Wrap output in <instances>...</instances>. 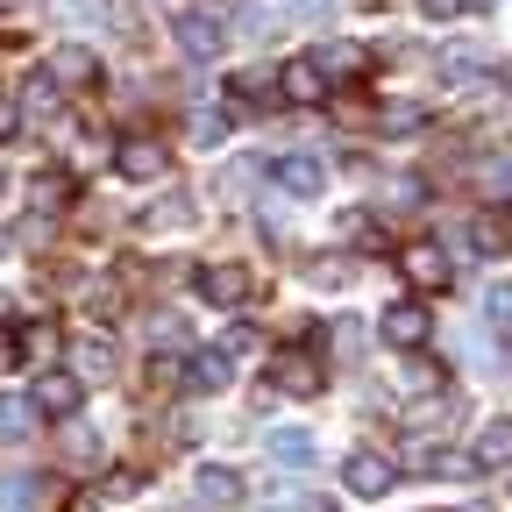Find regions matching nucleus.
<instances>
[{
  "label": "nucleus",
  "mask_w": 512,
  "mask_h": 512,
  "mask_svg": "<svg viewBox=\"0 0 512 512\" xmlns=\"http://www.w3.org/2000/svg\"><path fill=\"white\" fill-rule=\"evenodd\" d=\"M178 43H185V57H214V50L228 43V29H221V0L185 8V15H178Z\"/></svg>",
  "instance_id": "nucleus-1"
},
{
  "label": "nucleus",
  "mask_w": 512,
  "mask_h": 512,
  "mask_svg": "<svg viewBox=\"0 0 512 512\" xmlns=\"http://www.w3.org/2000/svg\"><path fill=\"white\" fill-rule=\"evenodd\" d=\"M377 335L392 342V349H420V342L434 335V313L413 306V299H399V306H384V313H377Z\"/></svg>",
  "instance_id": "nucleus-2"
},
{
  "label": "nucleus",
  "mask_w": 512,
  "mask_h": 512,
  "mask_svg": "<svg viewBox=\"0 0 512 512\" xmlns=\"http://www.w3.org/2000/svg\"><path fill=\"white\" fill-rule=\"evenodd\" d=\"M29 399H36L50 420H72V413H79V399H86V377H79V370H43Z\"/></svg>",
  "instance_id": "nucleus-3"
},
{
  "label": "nucleus",
  "mask_w": 512,
  "mask_h": 512,
  "mask_svg": "<svg viewBox=\"0 0 512 512\" xmlns=\"http://www.w3.org/2000/svg\"><path fill=\"white\" fill-rule=\"evenodd\" d=\"M342 477H349V491H356V498H384V491L399 484L392 456H377V448H356V456L342 463Z\"/></svg>",
  "instance_id": "nucleus-4"
},
{
  "label": "nucleus",
  "mask_w": 512,
  "mask_h": 512,
  "mask_svg": "<svg viewBox=\"0 0 512 512\" xmlns=\"http://www.w3.org/2000/svg\"><path fill=\"white\" fill-rule=\"evenodd\" d=\"M114 171H121V178H136V185H150V178H164V171H171V150H164V143H150V136H128V143L114 150Z\"/></svg>",
  "instance_id": "nucleus-5"
},
{
  "label": "nucleus",
  "mask_w": 512,
  "mask_h": 512,
  "mask_svg": "<svg viewBox=\"0 0 512 512\" xmlns=\"http://www.w3.org/2000/svg\"><path fill=\"white\" fill-rule=\"evenodd\" d=\"M271 392H285V399H313V392H320V363H313L306 349H285V356L271 363Z\"/></svg>",
  "instance_id": "nucleus-6"
},
{
  "label": "nucleus",
  "mask_w": 512,
  "mask_h": 512,
  "mask_svg": "<svg viewBox=\"0 0 512 512\" xmlns=\"http://www.w3.org/2000/svg\"><path fill=\"white\" fill-rule=\"evenodd\" d=\"M328 86H335V79H328V72H320V64H313V57H292V64H285V72H278V93H285L292 107H320V93H328Z\"/></svg>",
  "instance_id": "nucleus-7"
},
{
  "label": "nucleus",
  "mask_w": 512,
  "mask_h": 512,
  "mask_svg": "<svg viewBox=\"0 0 512 512\" xmlns=\"http://www.w3.org/2000/svg\"><path fill=\"white\" fill-rule=\"evenodd\" d=\"M249 285H256V278H249L242 264H207V271H200V299H207V306H242Z\"/></svg>",
  "instance_id": "nucleus-8"
},
{
  "label": "nucleus",
  "mask_w": 512,
  "mask_h": 512,
  "mask_svg": "<svg viewBox=\"0 0 512 512\" xmlns=\"http://www.w3.org/2000/svg\"><path fill=\"white\" fill-rule=\"evenodd\" d=\"M192 498H200L207 512H235V505H242V477L221 470V463H207L200 477H192Z\"/></svg>",
  "instance_id": "nucleus-9"
},
{
  "label": "nucleus",
  "mask_w": 512,
  "mask_h": 512,
  "mask_svg": "<svg viewBox=\"0 0 512 512\" xmlns=\"http://www.w3.org/2000/svg\"><path fill=\"white\" fill-rule=\"evenodd\" d=\"M434 72H441V86H477V79L491 72V57L470 50V43H448V50L434 57Z\"/></svg>",
  "instance_id": "nucleus-10"
},
{
  "label": "nucleus",
  "mask_w": 512,
  "mask_h": 512,
  "mask_svg": "<svg viewBox=\"0 0 512 512\" xmlns=\"http://www.w3.org/2000/svg\"><path fill=\"white\" fill-rule=\"evenodd\" d=\"M50 79H57V86H93V79H100V57H93L86 43H57V50H50Z\"/></svg>",
  "instance_id": "nucleus-11"
},
{
  "label": "nucleus",
  "mask_w": 512,
  "mask_h": 512,
  "mask_svg": "<svg viewBox=\"0 0 512 512\" xmlns=\"http://www.w3.org/2000/svg\"><path fill=\"white\" fill-rule=\"evenodd\" d=\"M278 185L292 192V200H313V192H328V164H320V157H285Z\"/></svg>",
  "instance_id": "nucleus-12"
},
{
  "label": "nucleus",
  "mask_w": 512,
  "mask_h": 512,
  "mask_svg": "<svg viewBox=\"0 0 512 512\" xmlns=\"http://www.w3.org/2000/svg\"><path fill=\"white\" fill-rule=\"evenodd\" d=\"M470 456H477V470H505L512 463V420H484L477 441H470Z\"/></svg>",
  "instance_id": "nucleus-13"
},
{
  "label": "nucleus",
  "mask_w": 512,
  "mask_h": 512,
  "mask_svg": "<svg viewBox=\"0 0 512 512\" xmlns=\"http://www.w3.org/2000/svg\"><path fill=\"white\" fill-rule=\"evenodd\" d=\"M399 264H406V278H413V285H427V292H441V285H448V256H441L434 242H413Z\"/></svg>",
  "instance_id": "nucleus-14"
},
{
  "label": "nucleus",
  "mask_w": 512,
  "mask_h": 512,
  "mask_svg": "<svg viewBox=\"0 0 512 512\" xmlns=\"http://www.w3.org/2000/svg\"><path fill=\"white\" fill-rule=\"evenodd\" d=\"M313 64H320L328 79H356L363 64H370V50H363V43H320V50H313Z\"/></svg>",
  "instance_id": "nucleus-15"
},
{
  "label": "nucleus",
  "mask_w": 512,
  "mask_h": 512,
  "mask_svg": "<svg viewBox=\"0 0 512 512\" xmlns=\"http://www.w3.org/2000/svg\"><path fill=\"white\" fill-rule=\"evenodd\" d=\"M72 363H79V377L107 384V377H114V342H107V335H86V342L72 349Z\"/></svg>",
  "instance_id": "nucleus-16"
},
{
  "label": "nucleus",
  "mask_w": 512,
  "mask_h": 512,
  "mask_svg": "<svg viewBox=\"0 0 512 512\" xmlns=\"http://www.w3.org/2000/svg\"><path fill=\"white\" fill-rule=\"evenodd\" d=\"M185 384H192V392H228V356H221V349L192 356V363H185Z\"/></svg>",
  "instance_id": "nucleus-17"
},
{
  "label": "nucleus",
  "mask_w": 512,
  "mask_h": 512,
  "mask_svg": "<svg viewBox=\"0 0 512 512\" xmlns=\"http://www.w3.org/2000/svg\"><path fill=\"white\" fill-rule=\"evenodd\" d=\"M57 93H64V86L50 79V64H43V72H36V79L22 86V114H36V121H50V114H57Z\"/></svg>",
  "instance_id": "nucleus-18"
},
{
  "label": "nucleus",
  "mask_w": 512,
  "mask_h": 512,
  "mask_svg": "<svg viewBox=\"0 0 512 512\" xmlns=\"http://www.w3.org/2000/svg\"><path fill=\"white\" fill-rule=\"evenodd\" d=\"M36 413H43L36 399H15V392H8V399H0V441H22Z\"/></svg>",
  "instance_id": "nucleus-19"
},
{
  "label": "nucleus",
  "mask_w": 512,
  "mask_h": 512,
  "mask_svg": "<svg viewBox=\"0 0 512 512\" xmlns=\"http://www.w3.org/2000/svg\"><path fill=\"white\" fill-rule=\"evenodd\" d=\"M36 207H43V214H64V207H72V178H64V171H43V178H36Z\"/></svg>",
  "instance_id": "nucleus-20"
},
{
  "label": "nucleus",
  "mask_w": 512,
  "mask_h": 512,
  "mask_svg": "<svg viewBox=\"0 0 512 512\" xmlns=\"http://www.w3.org/2000/svg\"><path fill=\"white\" fill-rule=\"evenodd\" d=\"M477 249H484V256H505V249H512V214H484V221H477Z\"/></svg>",
  "instance_id": "nucleus-21"
},
{
  "label": "nucleus",
  "mask_w": 512,
  "mask_h": 512,
  "mask_svg": "<svg viewBox=\"0 0 512 512\" xmlns=\"http://www.w3.org/2000/svg\"><path fill=\"white\" fill-rule=\"evenodd\" d=\"M377 128H392V136H406V128H427V107L392 100V107H377Z\"/></svg>",
  "instance_id": "nucleus-22"
},
{
  "label": "nucleus",
  "mask_w": 512,
  "mask_h": 512,
  "mask_svg": "<svg viewBox=\"0 0 512 512\" xmlns=\"http://www.w3.org/2000/svg\"><path fill=\"white\" fill-rule=\"evenodd\" d=\"M0 512H36V477H0Z\"/></svg>",
  "instance_id": "nucleus-23"
},
{
  "label": "nucleus",
  "mask_w": 512,
  "mask_h": 512,
  "mask_svg": "<svg viewBox=\"0 0 512 512\" xmlns=\"http://www.w3.org/2000/svg\"><path fill=\"white\" fill-rule=\"evenodd\" d=\"M271 456H278V463H306V456H313V441H306L299 427H278V434H271Z\"/></svg>",
  "instance_id": "nucleus-24"
},
{
  "label": "nucleus",
  "mask_w": 512,
  "mask_h": 512,
  "mask_svg": "<svg viewBox=\"0 0 512 512\" xmlns=\"http://www.w3.org/2000/svg\"><path fill=\"white\" fill-rule=\"evenodd\" d=\"M484 320L512 335V285H491V292H484Z\"/></svg>",
  "instance_id": "nucleus-25"
},
{
  "label": "nucleus",
  "mask_w": 512,
  "mask_h": 512,
  "mask_svg": "<svg viewBox=\"0 0 512 512\" xmlns=\"http://www.w3.org/2000/svg\"><path fill=\"white\" fill-rule=\"evenodd\" d=\"M221 136H228V114H214V107H207V114H192V143H200V150H214Z\"/></svg>",
  "instance_id": "nucleus-26"
},
{
  "label": "nucleus",
  "mask_w": 512,
  "mask_h": 512,
  "mask_svg": "<svg viewBox=\"0 0 512 512\" xmlns=\"http://www.w3.org/2000/svg\"><path fill=\"white\" fill-rule=\"evenodd\" d=\"M185 221H192V207H185V200H157V207L143 214V228H185Z\"/></svg>",
  "instance_id": "nucleus-27"
},
{
  "label": "nucleus",
  "mask_w": 512,
  "mask_h": 512,
  "mask_svg": "<svg viewBox=\"0 0 512 512\" xmlns=\"http://www.w3.org/2000/svg\"><path fill=\"white\" fill-rule=\"evenodd\" d=\"M285 15H292V22H313V29H320V22H335V0H285Z\"/></svg>",
  "instance_id": "nucleus-28"
},
{
  "label": "nucleus",
  "mask_w": 512,
  "mask_h": 512,
  "mask_svg": "<svg viewBox=\"0 0 512 512\" xmlns=\"http://www.w3.org/2000/svg\"><path fill=\"white\" fill-rule=\"evenodd\" d=\"M221 356H228V363H242V356H256V328H242V320H235V328L221 335Z\"/></svg>",
  "instance_id": "nucleus-29"
},
{
  "label": "nucleus",
  "mask_w": 512,
  "mask_h": 512,
  "mask_svg": "<svg viewBox=\"0 0 512 512\" xmlns=\"http://www.w3.org/2000/svg\"><path fill=\"white\" fill-rule=\"evenodd\" d=\"M484 192L512 207V164H484Z\"/></svg>",
  "instance_id": "nucleus-30"
},
{
  "label": "nucleus",
  "mask_w": 512,
  "mask_h": 512,
  "mask_svg": "<svg viewBox=\"0 0 512 512\" xmlns=\"http://www.w3.org/2000/svg\"><path fill=\"white\" fill-rule=\"evenodd\" d=\"M235 93H242V100H264V107H271V93H278V86H271L264 72H242V79H235Z\"/></svg>",
  "instance_id": "nucleus-31"
},
{
  "label": "nucleus",
  "mask_w": 512,
  "mask_h": 512,
  "mask_svg": "<svg viewBox=\"0 0 512 512\" xmlns=\"http://www.w3.org/2000/svg\"><path fill=\"white\" fill-rule=\"evenodd\" d=\"M463 8H470V0H420V15H427V22H456Z\"/></svg>",
  "instance_id": "nucleus-32"
},
{
  "label": "nucleus",
  "mask_w": 512,
  "mask_h": 512,
  "mask_svg": "<svg viewBox=\"0 0 512 512\" xmlns=\"http://www.w3.org/2000/svg\"><path fill=\"white\" fill-rule=\"evenodd\" d=\"M15 128H22V100H0V143H8Z\"/></svg>",
  "instance_id": "nucleus-33"
},
{
  "label": "nucleus",
  "mask_w": 512,
  "mask_h": 512,
  "mask_svg": "<svg viewBox=\"0 0 512 512\" xmlns=\"http://www.w3.org/2000/svg\"><path fill=\"white\" fill-rule=\"evenodd\" d=\"M15 356H22V342H15L8 328H0V370H15Z\"/></svg>",
  "instance_id": "nucleus-34"
},
{
  "label": "nucleus",
  "mask_w": 512,
  "mask_h": 512,
  "mask_svg": "<svg viewBox=\"0 0 512 512\" xmlns=\"http://www.w3.org/2000/svg\"><path fill=\"white\" fill-rule=\"evenodd\" d=\"M463 512H491V505H463Z\"/></svg>",
  "instance_id": "nucleus-35"
},
{
  "label": "nucleus",
  "mask_w": 512,
  "mask_h": 512,
  "mask_svg": "<svg viewBox=\"0 0 512 512\" xmlns=\"http://www.w3.org/2000/svg\"><path fill=\"white\" fill-rule=\"evenodd\" d=\"M0 8H15V0H0Z\"/></svg>",
  "instance_id": "nucleus-36"
}]
</instances>
